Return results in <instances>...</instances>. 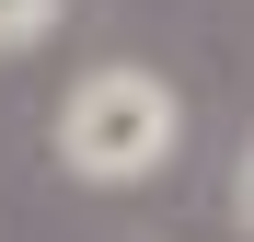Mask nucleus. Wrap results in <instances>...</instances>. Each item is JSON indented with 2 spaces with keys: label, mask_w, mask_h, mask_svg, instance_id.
Masks as SVG:
<instances>
[{
  "label": "nucleus",
  "mask_w": 254,
  "mask_h": 242,
  "mask_svg": "<svg viewBox=\"0 0 254 242\" xmlns=\"http://www.w3.org/2000/svg\"><path fill=\"white\" fill-rule=\"evenodd\" d=\"M174 150H185V93L139 58H104L58 93V173L81 185H150Z\"/></svg>",
  "instance_id": "1"
},
{
  "label": "nucleus",
  "mask_w": 254,
  "mask_h": 242,
  "mask_svg": "<svg viewBox=\"0 0 254 242\" xmlns=\"http://www.w3.org/2000/svg\"><path fill=\"white\" fill-rule=\"evenodd\" d=\"M231 208H243V219H254V150H243V173H231Z\"/></svg>",
  "instance_id": "3"
},
{
  "label": "nucleus",
  "mask_w": 254,
  "mask_h": 242,
  "mask_svg": "<svg viewBox=\"0 0 254 242\" xmlns=\"http://www.w3.org/2000/svg\"><path fill=\"white\" fill-rule=\"evenodd\" d=\"M47 23H58V0H0V58H23Z\"/></svg>",
  "instance_id": "2"
}]
</instances>
